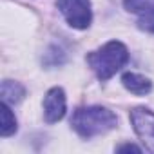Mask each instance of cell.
Wrapping results in <instances>:
<instances>
[{"mask_svg": "<svg viewBox=\"0 0 154 154\" xmlns=\"http://www.w3.org/2000/svg\"><path fill=\"white\" fill-rule=\"evenodd\" d=\"M67 102H65V93L62 87H53L47 91L44 98V116L47 123H56L65 116Z\"/></svg>", "mask_w": 154, "mask_h": 154, "instance_id": "5b68a950", "label": "cell"}, {"mask_svg": "<svg viewBox=\"0 0 154 154\" xmlns=\"http://www.w3.org/2000/svg\"><path fill=\"white\" fill-rule=\"evenodd\" d=\"M118 118L112 111L105 107H80L72 112L71 125L82 138H94L112 131Z\"/></svg>", "mask_w": 154, "mask_h": 154, "instance_id": "6da1fadb", "label": "cell"}, {"mask_svg": "<svg viewBox=\"0 0 154 154\" xmlns=\"http://www.w3.org/2000/svg\"><path fill=\"white\" fill-rule=\"evenodd\" d=\"M138 27L147 31V33H154V13H147L138 17Z\"/></svg>", "mask_w": 154, "mask_h": 154, "instance_id": "30bf717a", "label": "cell"}, {"mask_svg": "<svg viewBox=\"0 0 154 154\" xmlns=\"http://www.w3.org/2000/svg\"><path fill=\"white\" fill-rule=\"evenodd\" d=\"M123 6L129 13H134L138 17L154 13V0H123Z\"/></svg>", "mask_w": 154, "mask_h": 154, "instance_id": "9c48e42d", "label": "cell"}, {"mask_svg": "<svg viewBox=\"0 0 154 154\" xmlns=\"http://www.w3.org/2000/svg\"><path fill=\"white\" fill-rule=\"evenodd\" d=\"M26 94V89L18 82L6 80L2 82V102L6 103H18Z\"/></svg>", "mask_w": 154, "mask_h": 154, "instance_id": "52a82bcc", "label": "cell"}, {"mask_svg": "<svg viewBox=\"0 0 154 154\" xmlns=\"http://www.w3.org/2000/svg\"><path fill=\"white\" fill-rule=\"evenodd\" d=\"M56 6L67 24L74 29H87L93 20L91 0H56Z\"/></svg>", "mask_w": 154, "mask_h": 154, "instance_id": "3957f363", "label": "cell"}, {"mask_svg": "<svg viewBox=\"0 0 154 154\" xmlns=\"http://www.w3.org/2000/svg\"><path fill=\"white\" fill-rule=\"evenodd\" d=\"M131 122L143 145L154 152V112L145 107H136L131 111Z\"/></svg>", "mask_w": 154, "mask_h": 154, "instance_id": "277c9868", "label": "cell"}, {"mask_svg": "<svg viewBox=\"0 0 154 154\" xmlns=\"http://www.w3.org/2000/svg\"><path fill=\"white\" fill-rule=\"evenodd\" d=\"M0 112H2V125H0V134L4 138L11 136L15 131H17V120H15V114L11 112L9 109V103L2 102L0 105Z\"/></svg>", "mask_w": 154, "mask_h": 154, "instance_id": "ba28073f", "label": "cell"}, {"mask_svg": "<svg viewBox=\"0 0 154 154\" xmlns=\"http://www.w3.org/2000/svg\"><path fill=\"white\" fill-rule=\"evenodd\" d=\"M127 60H129V51L118 40L107 42L100 49L87 54L89 67L94 71V74L102 82H105V80L111 78V76H114L127 63Z\"/></svg>", "mask_w": 154, "mask_h": 154, "instance_id": "7a4b0ae2", "label": "cell"}, {"mask_svg": "<svg viewBox=\"0 0 154 154\" xmlns=\"http://www.w3.org/2000/svg\"><path fill=\"white\" fill-rule=\"evenodd\" d=\"M118 150H120V152H123V150H134V152H140V147H136V145H132V143H125V145H120Z\"/></svg>", "mask_w": 154, "mask_h": 154, "instance_id": "8fae6325", "label": "cell"}, {"mask_svg": "<svg viewBox=\"0 0 154 154\" xmlns=\"http://www.w3.org/2000/svg\"><path fill=\"white\" fill-rule=\"evenodd\" d=\"M122 84L127 91H131L132 94H138V96L149 94L150 89H152L150 80L145 78L143 74H138V72H125L122 76Z\"/></svg>", "mask_w": 154, "mask_h": 154, "instance_id": "8992f818", "label": "cell"}]
</instances>
